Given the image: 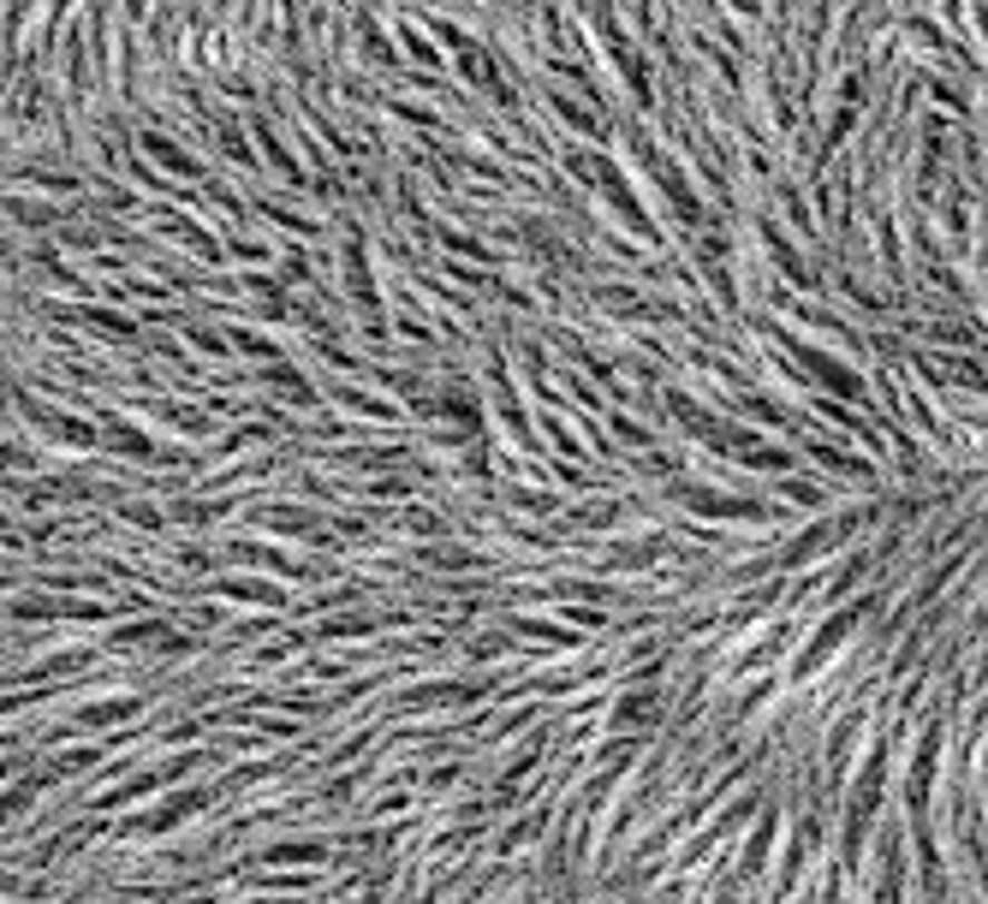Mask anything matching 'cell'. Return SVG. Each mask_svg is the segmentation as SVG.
Here are the masks:
<instances>
[{"mask_svg": "<svg viewBox=\"0 0 988 904\" xmlns=\"http://www.w3.org/2000/svg\"><path fill=\"white\" fill-rule=\"evenodd\" d=\"M19 768H25V756H0V779H12Z\"/></svg>", "mask_w": 988, "mask_h": 904, "instance_id": "10", "label": "cell"}, {"mask_svg": "<svg viewBox=\"0 0 988 904\" xmlns=\"http://www.w3.org/2000/svg\"><path fill=\"white\" fill-rule=\"evenodd\" d=\"M858 613H863V607H858ZM858 613H840V619H828V631H822V637H816V642H810V649H804V660H799V667H804V672H810V667H822V655L834 649V642H845V637H852Z\"/></svg>", "mask_w": 988, "mask_h": 904, "instance_id": "6", "label": "cell"}, {"mask_svg": "<svg viewBox=\"0 0 988 904\" xmlns=\"http://www.w3.org/2000/svg\"><path fill=\"white\" fill-rule=\"evenodd\" d=\"M393 530H405V535H447V518L441 512H429V507H400L388 518Z\"/></svg>", "mask_w": 988, "mask_h": 904, "instance_id": "7", "label": "cell"}, {"mask_svg": "<svg viewBox=\"0 0 988 904\" xmlns=\"http://www.w3.org/2000/svg\"><path fill=\"white\" fill-rule=\"evenodd\" d=\"M799 363H810V370H816V375H822V381H828V387H834V393H845V399H863V381H858L852 370H840L834 357H822V352H810V345H799Z\"/></svg>", "mask_w": 988, "mask_h": 904, "instance_id": "4", "label": "cell"}, {"mask_svg": "<svg viewBox=\"0 0 988 904\" xmlns=\"http://www.w3.org/2000/svg\"><path fill=\"white\" fill-rule=\"evenodd\" d=\"M655 715H662V697H655V690H626V697L614 702L608 726H614V733H619V726H649Z\"/></svg>", "mask_w": 988, "mask_h": 904, "instance_id": "3", "label": "cell"}, {"mask_svg": "<svg viewBox=\"0 0 988 904\" xmlns=\"http://www.w3.org/2000/svg\"><path fill=\"white\" fill-rule=\"evenodd\" d=\"M322 857H327L322 839H281V845L256 851V863H322Z\"/></svg>", "mask_w": 988, "mask_h": 904, "instance_id": "5", "label": "cell"}, {"mask_svg": "<svg viewBox=\"0 0 988 904\" xmlns=\"http://www.w3.org/2000/svg\"><path fill=\"white\" fill-rule=\"evenodd\" d=\"M137 144H144V149H149V155H155V161H162V167H173V173H197V155H190V149H173L162 131H144V137H137Z\"/></svg>", "mask_w": 988, "mask_h": 904, "instance_id": "8", "label": "cell"}, {"mask_svg": "<svg viewBox=\"0 0 988 904\" xmlns=\"http://www.w3.org/2000/svg\"><path fill=\"white\" fill-rule=\"evenodd\" d=\"M137 708H149L144 690H119V697H101V702H90V708H72V726H78V733H108V726L131 720Z\"/></svg>", "mask_w": 988, "mask_h": 904, "instance_id": "1", "label": "cell"}, {"mask_svg": "<svg viewBox=\"0 0 988 904\" xmlns=\"http://www.w3.org/2000/svg\"><path fill=\"white\" fill-rule=\"evenodd\" d=\"M251 381H256V387H268L274 399H292V405H316V387H310L292 363H268V370H256Z\"/></svg>", "mask_w": 988, "mask_h": 904, "instance_id": "2", "label": "cell"}, {"mask_svg": "<svg viewBox=\"0 0 988 904\" xmlns=\"http://www.w3.org/2000/svg\"><path fill=\"white\" fill-rule=\"evenodd\" d=\"M400 42H405V55H411V60H423V66H441V55H436V48L423 42V30H418V24H400Z\"/></svg>", "mask_w": 988, "mask_h": 904, "instance_id": "9", "label": "cell"}]
</instances>
